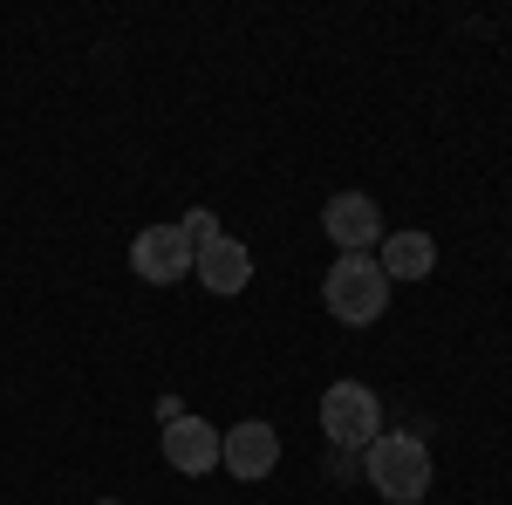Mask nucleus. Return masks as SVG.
Returning <instances> with one entry per match:
<instances>
[{
  "label": "nucleus",
  "mask_w": 512,
  "mask_h": 505,
  "mask_svg": "<svg viewBox=\"0 0 512 505\" xmlns=\"http://www.w3.org/2000/svg\"><path fill=\"white\" fill-rule=\"evenodd\" d=\"M321 301L335 321H349V328H369V321H383L390 308V273L376 267V253H342L328 280H321Z\"/></svg>",
  "instance_id": "f03ea898"
},
{
  "label": "nucleus",
  "mask_w": 512,
  "mask_h": 505,
  "mask_svg": "<svg viewBox=\"0 0 512 505\" xmlns=\"http://www.w3.org/2000/svg\"><path fill=\"white\" fill-rule=\"evenodd\" d=\"M192 260H198V246L185 239V226H144V233L130 239V267H137V280H151V287L185 280Z\"/></svg>",
  "instance_id": "20e7f679"
},
{
  "label": "nucleus",
  "mask_w": 512,
  "mask_h": 505,
  "mask_svg": "<svg viewBox=\"0 0 512 505\" xmlns=\"http://www.w3.org/2000/svg\"><path fill=\"white\" fill-rule=\"evenodd\" d=\"M178 226H185V239H192V246H205V239L219 233V219H212V212H205V205H192V212H185V219H178Z\"/></svg>",
  "instance_id": "9d476101"
},
{
  "label": "nucleus",
  "mask_w": 512,
  "mask_h": 505,
  "mask_svg": "<svg viewBox=\"0 0 512 505\" xmlns=\"http://www.w3.org/2000/svg\"><path fill=\"white\" fill-rule=\"evenodd\" d=\"M362 471H369V485L390 505H417L431 492V444L410 437V430H383V437L362 451Z\"/></svg>",
  "instance_id": "f257e3e1"
},
{
  "label": "nucleus",
  "mask_w": 512,
  "mask_h": 505,
  "mask_svg": "<svg viewBox=\"0 0 512 505\" xmlns=\"http://www.w3.org/2000/svg\"><path fill=\"white\" fill-rule=\"evenodd\" d=\"M219 465L233 471V478H267V471L280 465V430L260 424V417L233 424L226 437H219Z\"/></svg>",
  "instance_id": "423d86ee"
},
{
  "label": "nucleus",
  "mask_w": 512,
  "mask_h": 505,
  "mask_svg": "<svg viewBox=\"0 0 512 505\" xmlns=\"http://www.w3.org/2000/svg\"><path fill=\"white\" fill-rule=\"evenodd\" d=\"M321 226L328 239L342 246V253H369V246H383V212H376V198L369 192H335L321 205Z\"/></svg>",
  "instance_id": "39448f33"
},
{
  "label": "nucleus",
  "mask_w": 512,
  "mask_h": 505,
  "mask_svg": "<svg viewBox=\"0 0 512 505\" xmlns=\"http://www.w3.org/2000/svg\"><path fill=\"white\" fill-rule=\"evenodd\" d=\"M192 273L212 287V294H246V280H253V253L239 246V239H226V233H212L205 246H198V260H192Z\"/></svg>",
  "instance_id": "0eeeda50"
},
{
  "label": "nucleus",
  "mask_w": 512,
  "mask_h": 505,
  "mask_svg": "<svg viewBox=\"0 0 512 505\" xmlns=\"http://www.w3.org/2000/svg\"><path fill=\"white\" fill-rule=\"evenodd\" d=\"M164 465L198 478V471L219 465V430L198 424V417H178V424H164Z\"/></svg>",
  "instance_id": "6e6552de"
},
{
  "label": "nucleus",
  "mask_w": 512,
  "mask_h": 505,
  "mask_svg": "<svg viewBox=\"0 0 512 505\" xmlns=\"http://www.w3.org/2000/svg\"><path fill=\"white\" fill-rule=\"evenodd\" d=\"M103 505H117V499H103Z\"/></svg>",
  "instance_id": "9b49d317"
},
{
  "label": "nucleus",
  "mask_w": 512,
  "mask_h": 505,
  "mask_svg": "<svg viewBox=\"0 0 512 505\" xmlns=\"http://www.w3.org/2000/svg\"><path fill=\"white\" fill-rule=\"evenodd\" d=\"M376 267L390 273V287L396 280H431L437 273V239L431 233H383V260Z\"/></svg>",
  "instance_id": "1a4fd4ad"
},
{
  "label": "nucleus",
  "mask_w": 512,
  "mask_h": 505,
  "mask_svg": "<svg viewBox=\"0 0 512 505\" xmlns=\"http://www.w3.org/2000/svg\"><path fill=\"white\" fill-rule=\"evenodd\" d=\"M321 437H328L335 451H369V444L383 437V403H376V389L369 383H328V396H321Z\"/></svg>",
  "instance_id": "7ed1b4c3"
}]
</instances>
